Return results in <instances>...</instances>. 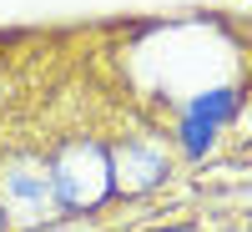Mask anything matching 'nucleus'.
Returning <instances> with one entry per match:
<instances>
[{
  "mask_svg": "<svg viewBox=\"0 0 252 232\" xmlns=\"http://www.w3.org/2000/svg\"><path fill=\"white\" fill-rule=\"evenodd\" d=\"M111 177H116V187H126V192H146V187H157L166 177V157L157 146H146V141H126L111 157Z\"/></svg>",
  "mask_w": 252,
  "mask_h": 232,
  "instance_id": "obj_3",
  "label": "nucleus"
},
{
  "mask_svg": "<svg viewBox=\"0 0 252 232\" xmlns=\"http://www.w3.org/2000/svg\"><path fill=\"white\" fill-rule=\"evenodd\" d=\"M227 111H232V91H212V96H202L197 106L187 111V126H182L187 152H202V146L212 141V132L227 121Z\"/></svg>",
  "mask_w": 252,
  "mask_h": 232,
  "instance_id": "obj_4",
  "label": "nucleus"
},
{
  "mask_svg": "<svg viewBox=\"0 0 252 232\" xmlns=\"http://www.w3.org/2000/svg\"><path fill=\"white\" fill-rule=\"evenodd\" d=\"M0 207L15 222H46L56 217V207H66L56 192V172L35 157H10L0 166Z\"/></svg>",
  "mask_w": 252,
  "mask_h": 232,
  "instance_id": "obj_1",
  "label": "nucleus"
},
{
  "mask_svg": "<svg viewBox=\"0 0 252 232\" xmlns=\"http://www.w3.org/2000/svg\"><path fill=\"white\" fill-rule=\"evenodd\" d=\"M51 172H56V192L66 207H96V202H106L111 197V157L101 152L96 141H76L66 146L56 162H51Z\"/></svg>",
  "mask_w": 252,
  "mask_h": 232,
  "instance_id": "obj_2",
  "label": "nucleus"
},
{
  "mask_svg": "<svg viewBox=\"0 0 252 232\" xmlns=\"http://www.w3.org/2000/svg\"><path fill=\"white\" fill-rule=\"evenodd\" d=\"M0 227H5V207H0Z\"/></svg>",
  "mask_w": 252,
  "mask_h": 232,
  "instance_id": "obj_5",
  "label": "nucleus"
},
{
  "mask_svg": "<svg viewBox=\"0 0 252 232\" xmlns=\"http://www.w3.org/2000/svg\"><path fill=\"white\" fill-rule=\"evenodd\" d=\"M177 232H187V227H177Z\"/></svg>",
  "mask_w": 252,
  "mask_h": 232,
  "instance_id": "obj_6",
  "label": "nucleus"
}]
</instances>
